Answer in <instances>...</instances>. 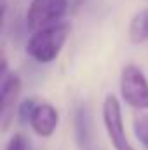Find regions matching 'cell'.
Returning <instances> with one entry per match:
<instances>
[{
	"label": "cell",
	"mask_w": 148,
	"mask_h": 150,
	"mask_svg": "<svg viewBox=\"0 0 148 150\" xmlns=\"http://www.w3.org/2000/svg\"><path fill=\"white\" fill-rule=\"evenodd\" d=\"M70 32L72 26L66 21L44 28L40 32H33V35L26 42V54L40 65H47L54 61L59 56L65 42L70 37Z\"/></svg>",
	"instance_id": "6da1fadb"
},
{
	"label": "cell",
	"mask_w": 148,
	"mask_h": 150,
	"mask_svg": "<svg viewBox=\"0 0 148 150\" xmlns=\"http://www.w3.org/2000/svg\"><path fill=\"white\" fill-rule=\"evenodd\" d=\"M120 96L138 110H148V79L138 65H125L120 72Z\"/></svg>",
	"instance_id": "7a4b0ae2"
},
{
	"label": "cell",
	"mask_w": 148,
	"mask_h": 150,
	"mask_svg": "<svg viewBox=\"0 0 148 150\" xmlns=\"http://www.w3.org/2000/svg\"><path fill=\"white\" fill-rule=\"evenodd\" d=\"M68 12V0H32L26 12V25L33 32L63 23Z\"/></svg>",
	"instance_id": "3957f363"
},
{
	"label": "cell",
	"mask_w": 148,
	"mask_h": 150,
	"mask_svg": "<svg viewBox=\"0 0 148 150\" xmlns=\"http://www.w3.org/2000/svg\"><path fill=\"white\" fill-rule=\"evenodd\" d=\"M103 124L108 134L111 147L115 150H134L131 145L125 129H124V119H122V108L115 94H106L103 101Z\"/></svg>",
	"instance_id": "277c9868"
},
{
	"label": "cell",
	"mask_w": 148,
	"mask_h": 150,
	"mask_svg": "<svg viewBox=\"0 0 148 150\" xmlns=\"http://www.w3.org/2000/svg\"><path fill=\"white\" fill-rule=\"evenodd\" d=\"M21 93V79L16 72H11L0 80V127L5 133L18 112V100Z\"/></svg>",
	"instance_id": "5b68a950"
},
{
	"label": "cell",
	"mask_w": 148,
	"mask_h": 150,
	"mask_svg": "<svg viewBox=\"0 0 148 150\" xmlns=\"http://www.w3.org/2000/svg\"><path fill=\"white\" fill-rule=\"evenodd\" d=\"M58 124H59V113L56 110V107L45 101L38 103L30 119V127L35 131V134L42 138H49L54 134Z\"/></svg>",
	"instance_id": "8992f818"
},
{
	"label": "cell",
	"mask_w": 148,
	"mask_h": 150,
	"mask_svg": "<svg viewBox=\"0 0 148 150\" xmlns=\"http://www.w3.org/2000/svg\"><path fill=\"white\" fill-rule=\"evenodd\" d=\"M75 138L82 150H89L91 145V115L87 107L80 105L75 112Z\"/></svg>",
	"instance_id": "52a82bcc"
},
{
	"label": "cell",
	"mask_w": 148,
	"mask_h": 150,
	"mask_svg": "<svg viewBox=\"0 0 148 150\" xmlns=\"http://www.w3.org/2000/svg\"><path fill=\"white\" fill-rule=\"evenodd\" d=\"M148 11H141L138 12L132 21H131V26H129V37L131 42L134 44H141L148 40V21H147Z\"/></svg>",
	"instance_id": "ba28073f"
},
{
	"label": "cell",
	"mask_w": 148,
	"mask_h": 150,
	"mask_svg": "<svg viewBox=\"0 0 148 150\" xmlns=\"http://www.w3.org/2000/svg\"><path fill=\"white\" fill-rule=\"evenodd\" d=\"M134 126V133H136V138L143 143V147L148 150V115H140L134 119L132 122Z\"/></svg>",
	"instance_id": "9c48e42d"
},
{
	"label": "cell",
	"mask_w": 148,
	"mask_h": 150,
	"mask_svg": "<svg viewBox=\"0 0 148 150\" xmlns=\"http://www.w3.org/2000/svg\"><path fill=\"white\" fill-rule=\"evenodd\" d=\"M37 101L33 100V98H26V100H23L21 103H19V107H18V117H19V122H23V124H30V119H32V115L35 112V108H37Z\"/></svg>",
	"instance_id": "30bf717a"
},
{
	"label": "cell",
	"mask_w": 148,
	"mask_h": 150,
	"mask_svg": "<svg viewBox=\"0 0 148 150\" xmlns=\"http://www.w3.org/2000/svg\"><path fill=\"white\" fill-rule=\"evenodd\" d=\"M4 150H28V142L21 133H16L11 136V140L7 142Z\"/></svg>",
	"instance_id": "8fae6325"
},
{
	"label": "cell",
	"mask_w": 148,
	"mask_h": 150,
	"mask_svg": "<svg viewBox=\"0 0 148 150\" xmlns=\"http://www.w3.org/2000/svg\"><path fill=\"white\" fill-rule=\"evenodd\" d=\"M147 21H148V16H147Z\"/></svg>",
	"instance_id": "7c38bea8"
}]
</instances>
